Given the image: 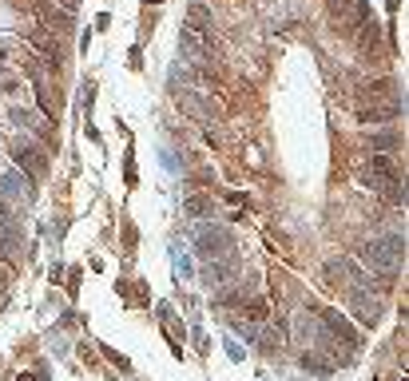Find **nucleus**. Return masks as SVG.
<instances>
[{
  "label": "nucleus",
  "instance_id": "f257e3e1",
  "mask_svg": "<svg viewBox=\"0 0 409 381\" xmlns=\"http://www.w3.org/2000/svg\"><path fill=\"white\" fill-rule=\"evenodd\" d=\"M322 286H326V294H334V298H342V302H350L358 290H366V286H370V274L361 271L354 259L338 254V259L322 262Z\"/></svg>",
  "mask_w": 409,
  "mask_h": 381
},
{
  "label": "nucleus",
  "instance_id": "f03ea898",
  "mask_svg": "<svg viewBox=\"0 0 409 381\" xmlns=\"http://www.w3.org/2000/svg\"><path fill=\"white\" fill-rule=\"evenodd\" d=\"M175 108L183 111L187 120L203 123V127H211V123L227 120L219 96H211V92H199V87H179V92H175Z\"/></svg>",
  "mask_w": 409,
  "mask_h": 381
},
{
  "label": "nucleus",
  "instance_id": "7ed1b4c3",
  "mask_svg": "<svg viewBox=\"0 0 409 381\" xmlns=\"http://www.w3.org/2000/svg\"><path fill=\"white\" fill-rule=\"evenodd\" d=\"M8 151H13V163L28 175V183H44V179H48V151L40 148V143H32V139H13Z\"/></svg>",
  "mask_w": 409,
  "mask_h": 381
},
{
  "label": "nucleus",
  "instance_id": "20e7f679",
  "mask_svg": "<svg viewBox=\"0 0 409 381\" xmlns=\"http://www.w3.org/2000/svg\"><path fill=\"white\" fill-rule=\"evenodd\" d=\"M199 246V259L203 262H215V259H227V254H235L238 243H235V231H227V227H219V222H211L207 231L195 238Z\"/></svg>",
  "mask_w": 409,
  "mask_h": 381
},
{
  "label": "nucleus",
  "instance_id": "39448f33",
  "mask_svg": "<svg viewBox=\"0 0 409 381\" xmlns=\"http://www.w3.org/2000/svg\"><path fill=\"white\" fill-rule=\"evenodd\" d=\"M32 87H36V103H40V111H44V120L60 123V115H64V84L52 80V76L40 68V76L32 80Z\"/></svg>",
  "mask_w": 409,
  "mask_h": 381
},
{
  "label": "nucleus",
  "instance_id": "423d86ee",
  "mask_svg": "<svg viewBox=\"0 0 409 381\" xmlns=\"http://www.w3.org/2000/svg\"><path fill=\"white\" fill-rule=\"evenodd\" d=\"M373 155H401L406 151V131L401 127H389V131H373V136L361 139Z\"/></svg>",
  "mask_w": 409,
  "mask_h": 381
},
{
  "label": "nucleus",
  "instance_id": "0eeeda50",
  "mask_svg": "<svg viewBox=\"0 0 409 381\" xmlns=\"http://www.w3.org/2000/svg\"><path fill=\"white\" fill-rule=\"evenodd\" d=\"M159 330H163V338H167V342H171V350L175 354H183V322H175V314L167 306H159Z\"/></svg>",
  "mask_w": 409,
  "mask_h": 381
},
{
  "label": "nucleus",
  "instance_id": "6e6552de",
  "mask_svg": "<svg viewBox=\"0 0 409 381\" xmlns=\"http://www.w3.org/2000/svg\"><path fill=\"white\" fill-rule=\"evenodd\" d=\"M183 210H187V215H195V219H211V215H215L211 191H207V195H191V199L183 203Z\"/></svg>",
  "mask_w": 409,
  "mask_h": 381
},
{
  "label": "nucleus",
  "instance_id": "1a4fd4ad",
  "mask_svg": "<svg viewBox=\"0 0 409 381\" xmlns=\"http://www.w3.org/2000/svg\"><path fill=\"white\" fill-rule=\"evenodd\" d=\"M120 294H124L127 306H148L151 294H148V286L143 282H120Z\"/></svg>",
  "mask_w": 409,
  "mask_h": 381
},
{
  "label": "nucleus",
  "instance_id": "9d476101",
  "mask_svg": "<svg viewBox=\"0 0 409 381\" xmlns=\"http://www.w3.org/2000/svg\"><path fill=\"white\" fill-rule=\"evenodd\" d=\"M103 357H108L112 366H120V369H124V373H131V361H127L124 354H115V350H108V345H103Z\"/></svg>",
  "mask_w": 409,
  "mask_h": 381
},
{
  "label": "nucleus",
  "instance_id": "9b49d317",
  "mask_svg": "<svg viewBox=\"0 0 409 381\" xmlns=\"http://www.w3.org/2000/svg\"><path fill=\"white\" fill-rule=\"evenodd\" d=\"M8 282H13V266H4V262H0V298L8 294Z\"/></svg>",
  "mask_w": 409,
  "mask_h": 381
},
{
  "label": "nucleus",
  "instance_id": "f8f14e48",
  "mask_svg": "<svg viewBox=\"0 0 409 381\" xmlns=\"http://www.w3.org/2000/svg\"><path fill=\"white\" fill-rule=\"evenodd\" d=\"M124 246H127V250L136 246V227H131V222H124Z\"/></svg>",
  "mask_w": 409,
  "mask_h": 381
},
{
  "label": "nucleus",
  "instance_id": "ddd939ff",
  "mask_svg": "<svg viewBox=\"0 0 409 381\" xmlns=\"http://www.w3.org/2000/svg\"><path fill=\"white\" fill-rule=\"evenodd\" d=\"M148 4H163V0H148Z\"/></svg>",
  "mask_w": 409,
  "mask_h": 381
},
{
  "label": "nucleus",
  "instance_id": "4468645a",
  "mask_svg": "<svg viewBox=\"0 0 409 381\" xmlns=\"http://www.w3.org/2000/svg\"><path fill=\"white\" fill-rule=\"evenodd\" d=\"M20 381H32V378H20Z\"/></svg>",
  "mask_w": 409,
  "mask_h": 381
}]
</instances>
